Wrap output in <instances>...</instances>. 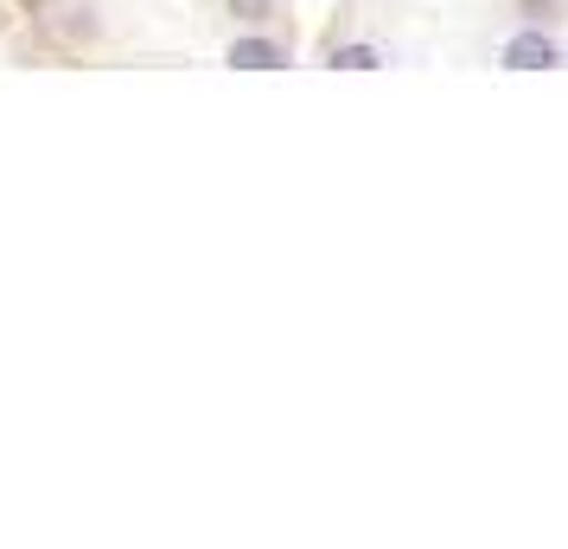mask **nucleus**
Segmentation results:
<instances>
[{
  "label": "nucleus",
  "mask_w": 568,
  "mask_h": 549,
  "mask_svg": "<svg viewBox=\"0 0 568 549\" xmlns=\"http://www.w3.org/2000/svg\"><path fill=\"white\" fill-rule=\"evenodd\" d=\"M338 71H377V52L371 45H345V52H333Z\"/></svg>",
  "instance_id": "3"
},
{
  "label": "nucleus",
  "mask_w": 568,
  "mask_h": 549,
  "mask_svg": "<svg viewBox=\"0 0 568 549\" xmlns=\"http://www.w3.org/2000/svg\"><path fill=\"white\" fill-rule=\"evenodd\" d=\"M231 64H236V71H282L287 52L275 45V39H236V45H231Z\"/></svg>",
  "instance_id": "2"
},
{
  "label": "nucleus",
  "mask_w": 568,
  "mask_h": 549,
  "mask_svg": "<svg viewBox=\"0 0 568 549\" xmlns=\"http://www.w3.org/2000/svg\"><path fill=\"white\" fill-rule=\"evenodd\" d=\"M505 64H511V71H549V64H562V52H556V39H542V32H517L511 45H505Z\"/></svg>",
  "instance_id": "1"
},
{
  "label": "nucleus",
  "mask_w": 568,
  "mask_h": 549,
  "mask_svg": "<svg viewBox=\"0 0 568 549\" xmlns=\"http://www.w3.org/2000/svg\"><path fill=\"white\" fill-rule=\"evenodd\" d=\"M231 13H243V20H268V0H231Z\"/></svg>",
  "instance_id": "4"
}]
</instances>
